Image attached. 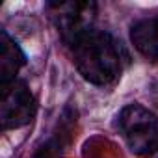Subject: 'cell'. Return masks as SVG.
<instances>
[{
    "label": "cell",
    "instance_id": "obj_4",
    "mask_svg": "<svg viewBox=\"0 0 158 158\" xmlns=\"http://www.w3.org/2000/svg\"><path fill=\"white\" fill-rule=\"evenodd\" d=\"M37 112V102L23 80H15L8 86H2V108H0V119L2 128H21L32 123Z\"/></svg>",
    "mask_w": 158,
    "mask_h": 158
},
{
    "label": "cell",
    "instance_id": "obj_1",
    "mask_svg": "<svg viewBox=\"0 0 158 158\" xmlns=\"http://www.w3.org/2000/svg\"><path fill=\"white\" fill-rule=\"evenodd\" d=\"M73 63L84 80L95 86H108L121 76L128 60L123 45L110 34L91 28L67 47Z\"/></svg>",
    "mask_w": 158,
    "mask_h": 158
},
{
    "label": "cell",
    "instance_id": "obj_3",
    "mask_svg": "<svg viewBox=\"0 0 158 158\" xmlns=\"http://www.w3.org/2000/svg\"><path fill=\"white\" fill-rule=\"evenodd\" d=\"M48 8L52 10L58 34L65 47L95 28L97 4L93 2H56L48 4Z\"/></svg>",
    "mask_w": 158,
    "mask_h": 158
},
{
    "label": "cell",
    "instance_id": "obj_6",
    "mask_svg": "<svg viewBox=\"0 0 158 158\" xmlns=\"http://www.w3.org/2000/svg\"><path fill=\"white\" fill-rule=\"evenodd\" d=\"M26 63V56L19 43L6 32H0V78L2 86H8L17 80V73Z\"/></svg>",
    "mask_w": 158,
    "mask_h": 158
},
{
    "label": "cell",
    "instance_id": "obj_2",
    "mask_svg": "<svg viewBox=\"0 0 158 158\" xmlns=\"http://www.w3.org/2000/svg\"><path fill=\"white\" fill-rule=\"evenodd\" d=\"M117 130L132 154L147 158L158 152V115L139 102H130L117 114Z\"/></svg>",
    "mask_w": 158,
    "mask_h": 158
},
{
    "label": "cell",
    "instance_id": "obj_5",
    "mask_svg": "<svg viewBox=\"0 0 158 158\" xmlns=\"http://www.w3.org/2000/svg\"><path fill=\"white\" fill-rule=\"evenodd\" d=\"M134 48L149 61H158V15L143 17L130 26Z\"/></svg>",
    "mask_w": 158,
    "mask_h": 158
}]
</instances>
